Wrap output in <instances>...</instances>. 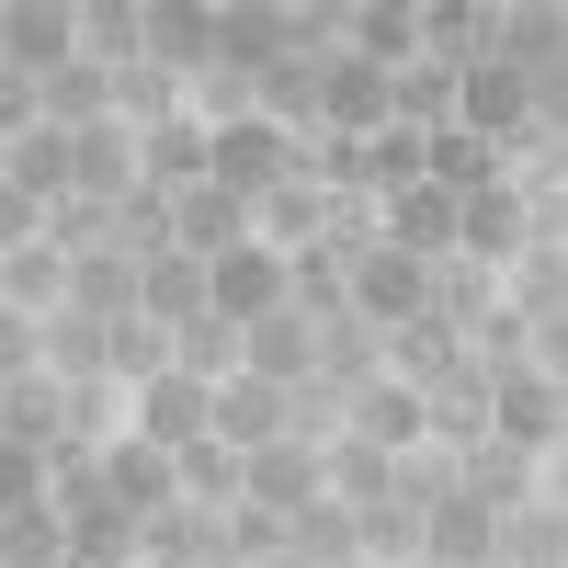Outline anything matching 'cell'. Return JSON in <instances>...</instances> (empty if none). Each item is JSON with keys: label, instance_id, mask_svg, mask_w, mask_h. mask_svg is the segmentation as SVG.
I'll return each mask as SVG.
<instances>
[{"label": "cell", "instance_id": "cell-1", "mask_svg": "<svg viewBox=\"0 0 568 568\" xmlns=\"http://www.w3.org/2000/svg\"><path fill=\"white\" fill-rule=\"evenodd\" d=\"M307 171V149L284 136L273 114H240V125H205V182L216 194H240V205H262L273 182H296Z\"/></svg>", "mask_w": 568, "mask_h": 568}, {"label": "cell", "instance_id": "cell-2", "mask_svg": "<svg viewBox=\"0 0 568 568\" xmlns=\"http://www.w3.org/2000/svg\"><path fill=\"white\" fill-rule=\"evenodd\" d=\"M80 58V0H0V69L12 80H45Z\"/></svg>", "mask_w": 568, "mask_h": 568}, {"label": "cell", "instance_id": "cell-3", "mask_svg": "<svg viewBox=\"0 0 568 568\" xmlns=\"http://www.w3.org/2000/svg\"><path fill=\"white\" fill-rule=\"evenodd\" d=\"M205 420H216V387L171 364V375H149V387H136L125 433H136V444H160V455H182V444H205Z\"/></svg>", "mask_w": 568, "mask_h": 568}, {"label": "cell", "instance_id": "cell-4", "mask_svg": "<svg viewBox=\"0 0 568 568\" xmlns=\"http://www.w3.org/2000/svg\"><path fill=\"white\" fill-rule=\"evenodd\" d=\"M546 455H524V444H500V433H466L455 444V489L478 500V511H524V500H546V478H535Z\"/></svg>", "mask_w": 568, "mask_h": 568}, {"label": "cell", "instance_id": "cell-5", "mask_svg": "<svg viewBox=\"0 0 568 568\" xmlns=\"http://www.w3.org/2000/svg\"><path fill=\"white\" fill-rule=\"evenodd\" d=\"M489 69H511V80H557L568 69V12H557V0H511V12L489 23Z\"/></svg>", "mask_w": 568, "mask_h": 568}, {"label": "cell", "instance_id": "cell-6", "mask_svg": "<svg viewBox=\"0 0 568 568\" xmlns=\"http://www.w3.org/2000/svg\"><path fill=\"white\" fill-rule=\"evenodd\" d=\"M136 568H227V511L160 500L149 524H136Z\"/></svg>", "mask_w": 568, "mask_h": 568}, {"label": "cell", "instance_id": "cell-7", "mask_svg": "<svg viewBox=\"0 0 568 568\" xmlns=\"http://www.w3.org/2000/svg\"><path fill=\"white\" fill-rule=\"evenodd\" d=\"M273 58H296V0H216V69L262 80Z\"/></svg>", "mask_w": 568, "mask_h": 568}, {"label": "cell", "instance_id": "cell-8", "mask_svg": "<svg viewBox=\"0 0 568 568\" xmlns=\"http://www.w3.org/2000/svg\"><path fill=\"white\" fill-rule=\"evenodd\" d=\"M205 307H216L227 329H251V318H273V307H284V251H262V240H240V251H216V262H205Z\"/></svg>", "mask_w": 568, "mask_h": 568}, {"label": "cell", "instance_id": "cell-9", "mask_svg": "<svg viewBox=\"0 0 568 568\" xmlns=\"http://www.w3.org/2000/svg\"><path fill=\"white\" fill-rule=\"evenodd\" d=\"M240 500H262V511H307V500H329V478H318V444H307V433H273V444H251V455H240Z\"/></svg>", "mask_w": 568, "mask_h": 568}, {"label": "cell", "instance_id": "cell-10", "mask_svg": "<svg viewBox=\"0 0 568 568\" xmlns=\"http://www.w3.org/2000/svg\"><path fill=\"white\" fill-rule=\"evenodd\" d=\"M69 194L103 205V216L149 194V171H136V125H91V136H69Z\"/></svg>", "mask_w": 568, "mask_h": 568}, {"label": "cell", "instance_id": "cell-11", "mask_svg": "<svg viewBox=\"0 0 568 568\" xmlns=\"http://www.w3.org/2000/svg\"><path fill=\"white\" fill-rule=\"evenodd\" d=\"M557 420H568V398H557V375H535V364H511V375H489V433H500V444H524V455H546V444H557Z\"/></svg>", "mask_w": 568, "mask_h": 568}, {"label": "cell", "instance_id": "cell-12", "mask_svg": "<svg viewBox=\"0 0 568 568\" xmlns=\"http://www.w3.org/2000/svg\"><path fill=\"white\" fill-rule=\"evenodd\" d=\"M342 433L375 444V455L433 444V433H420V387H398V375H364V387H342Z\"/></svg>", "mask_w": 568, "mask_h": 568}, {"label": "cell", "instance_id": "cell-13", "mask_svg": "<svg viewBox=\"0 0 568 568\" xmlns=\"http://www.w3.org/2000/svg\"><path fill=\"white\" fill-rule=\"evenodd\" d=\"M114 364V329L91 307H45L34 318V375H58V387H91V375Z\"/></svg>", "mask_w": 568, "mask_h": 568}, {"label": "cell", "instance_id": "cell-14", "mask_svg": "<svg viewBox=\"0 0 568 568\" xmlns=\"http://www.w3.org/2000/svg\"><path fill=\"white\" fill-rule=\"evenodd\" d=\"M375 125H387V69H364V58H329V69H318V136L364 149Z\"/></svg>", "mask_w": 568, "mask_h": 568}, {"label": "cell", "instance_id": "cell-15", "mask_svg": "<svg viewBox=\"0 0 568 568\" xmlns=\"http://www.w3.org/2000/svg\"><path fill=\"white\" fill-rule=\"evenodd\" d=\"M329 216H342V194L296 171V182H273V194L251 205V240H262V251H318V240H329Z\"/></svg>", "mask_w": 568, "mask_h": 568}, {"label": "cell", "instance_id": "cell-16", "mask_svg": "<svg viewBox=\"0 0 568 568\" xmlns=\"http://www.w3.org/2000/svg\"><path fill=\"white\" fill-rule=\"evenodd\" d=\"M91 489H103L125 524H149V511L171 500V455H160V444H136V433H114L103 455H91Z\"/></svg>", "mask_w": 568, "mask_h": 568}, {"label": "cell", "instance_id": "cell-17", "mask_svg": "<svg viewBox=\"0 0 568 568\" xmlns=\"http://www.w3.org/2000/svg\"><path fill=\"white\" fill-rule=\"evenodd\" d=\"M149 69L160 80H205L216 69V0H149Z\"/></svg>", "mask_w": 568, "mask_h": 568}, {"label": "cell", "instance_id": "cell-18", "mask_svg": "<svg viewBox=\"0 0 568 568\" xmlns=\"http://www.w3.org/2000/svg\"><path fill=\"white\" fill-rule=\"evenodd\" d=\"M240 375H262V387H307V375H318V329H307V307L251 318V329H240Z\"/></svg>", "mask_w": 568, "mask_h": 568}, {"label": "cell", "instance_id": "cell-19", "mask_svg": "<svg viewBox=\"0 0 568 568\" xmlns=\"http://www.w3.org/2000/svg\"><path fill=\"white\" fill-rule=\"evenodd\" d=\"M489 557H500V511H478L466 489L420 511V568H489Z\"/></svg>", "mask_w": 568, "mask_h": 568}, {"label": "cell", "instance_id": "cell-20", "mask_svg": "<svg viewBox=\"0 0 568 568\" xmlns=\"http://www.w3.org/2000/svg\"><path fill=\"white\" fill-rule=\"evenodd\" d=\"M160 216H171V251H194V262H216V251H240V240H251V205H240V194H216V182H182Z\"/></svg>", "mask_w": 568, "mask_h": 568}, {"label": "cell", "instance_id": "cell-21", "mask_svg": "<svg viewBox=\"0 0 568 568\" xmlns=\"http://www.w3.org/2000/svg\"><path fill=\"white\" fill-rule=\"evenodd\" d=\"M455 125L478 136V149H511V136L535 125V91L511 80V69H466V80H455Z\"/></svg>", "mask_w": 568, "mask_h": 568}, {"label": "cell", "instance_id": "cell-22", "mask_svg": "<svg viewBox=\"0 0 568 568\" xmlns=\"http://www.w3.org/2000/svg\"><path fill=\"white\" fill-rule=\"evenodd\" d=\"M342 58H364V69H409L420 58V12L409 0H342Z\"/></svg>", "mask_w": 568, "mask_h": 568}, {"label": "cell", "instance_id": "cell-23", "mask_svg": "<svg viewBox=\"0 0 568 568\" xmlns=\"http://www.w3.org/2000/svg\"><path fill=\"white\" fill-rule=\"evenodd\" d=\"M205 433H216L227 455H251V444H273V433H296V398H284V387H262V375H227Z\"/></svg>", "mask_w": 568, "mask_h": 568}, {"label": "cell", "instance_id": "cell-24", "mask_svg": "<svg viewBox=\"0 0 568 568\" xmlns=\"http://www.w3.org/2000/svg\"><path fill=\"white\" fill-rule=\"evenodd\" d=\"M34 125H58V136H91V125H114V80L91 69V58L45 69V80H34Z\"/></svg>", "mask_w": 568, "mask_h": 568}, {"label": "cell", "instance_id": "cell-25", "mask_svg": "<svg viewBox=\"0 0 568 568\" xmlns=\"http://www.w3.org/2000/svg\"><path fill=\"white\" fill-rule=\"evenodd\" d=\"M80 58L125 80V69H149V0H80Z\"/></svg>", "mask_w": 568, "mask_h": 568}, {"label": "cell", "instance_id": "cell-26", "mask_svg": "<svg viewBox=\"0 0 568 568\" xmlns=\"http://www.w3.org/2000/svg\"><path fill=\"white\" fill-rule=\"evenodd\" d=\"M0 444L69 455V387H58V375H12V387H0Z\"/></svg>", "mask_w": 568, "mask_h": 568}, {"label": "cell", "instance_id": "cell-27", "mask_svg": "<svg viewBox=\"0 0 568 568\" xmlns=\"http://www.w3.org/2000/svg\"><path fill=\"white\" fill-rule=\"evenodd\" d=\"M136 171H149V194L171 205L182 182H205V114H171V125H136Z\"/></svg>", "mask_w": 568, "mask_h": 568}, {"label": "cell", "instance_id": "cell-28", "mask_svg": "<svg viewBox=\"0 0 568 568\" xmlns=\"http://www.w3.org/2000/svg\"><path fill=\"white\" fill-rule=\"evenodd\" d=\"M0 182H12L23 205H58V194H69V136H58V125H23L12 149H0Z\"/></svg>", "mask_w": 568, "mask_h": 568}, {"label": "cell", "instance_id": "cell-29", "mask_svg": "<svg viewBox=\"0 0 568 568\" xmlns=\"http://www.w3.org/2000/svg\"><path fill=\"white\" fill-rule=\"evenodd\" d=\"M136 318H160V329L205 318V262H194V251H160L149 273H136Z\"/></svg>", "mask_w": 568, "mask_h": 568}, {"label": "cell", "instance_id": "cell-30", "mask_svg": "<svg viewBox=\"0 0 568 568\" xmlns=\"http://www.w3.org/2000/svg\"><path fill=\"white\" fill-rule=\"evenodd\" d=\"M0 307H23V318H45V307H69V251H45V240H23V251H0Z\"/></svg>", "mask_w": 568, "mask_h": 568}, {"label": "cell", "instance_id": "cell-31", "mask_svg": "<svg viewBox=\"0 0 568 568\" xmlns=\"http://www.w3.org/2000/svg\"><path fill=\"white\" fill-rule=\"evenodd\" d=\"M69 307H91L103 329L136 318V262H125V251H80V262H69Z\"/></svg>", "mask_w": 568, "mask_h": 568}, {"label": "cell", "instance_id": "cell-32", "mask_svg": "<svg viewBox=\"0 0 568 568\" xmlns=\"http://www.w3.org/2000/svg\"><path fill=\"white\" fill-rule=\"evenodd\" d=\"M568 557V524H557V500H524V511H500V557L489 568H557Z\"/></svg>", "mask_w": 568, "mask_h": 568}, {"label": "cell", "instance_id": "cell-33", "mask_svg": "<svg viewBox=\"0 0 568 568\" xmlns=\"http://www.w3.org/2000/svg\"><path fill=\"white\" fill-rule=\"evenodd\" d=\"M171 500H205V511H227V500H240V455H227L216 433H205V444H182V455H171Z\"/></svg>", "mask_w": 568, "mask_h": 568}, {"label": "cell", "instance_id": "cell-34", "mask_svg": "<svg viewBox=\"0 0 568 568\" xmlns=\"http://www.w3.org/2000/svg\"><path fill=\"white\" fill-rule=\"evenodd\" d=\"M114 387H149V375H171V329L160 318H114Z\"/></svg>", "mask_w": 568, "mask_h": 568}, {"label": "cell", "instance_id": "cell-35", "mask_svg": "<svg viewBox=\"0 0 568 568\" xmlns=\"http://www.w3.org/2000/svg\"><path fill=\"white\" fill-rule=\"evenodd\" d=\"M45 500V455L34 444H0V511H34Z\"/></svg>", "mask_w": 568, "mask_h": 568}, {"label": "cell", "instance_id": "cell-36", "mask_svg": "<svg viewBox=\"0 0 568 568\" xmlns=\"http://www.w3.org/2000/svg\"><path fill=\"white\" fill-rule=\"evenodd\" d=\"M12 375H34V318L0 307V387H12Z\"/></svg>", "mask_w": 568, "mask_h": 568}, {"label": "cell", "instance_id": "cell-37", "mask_svg": "<svg viewBox=\"0 0 568 568\" xmlns=\"http://www.w3.org/2000/svg\"><path fill=\"white\" fill-rule=\"evenodd\" d=\"M262 568H296V557H262Z\"/></svg>", "mask_w": 568, "mask_h": 568}]
</instances>
